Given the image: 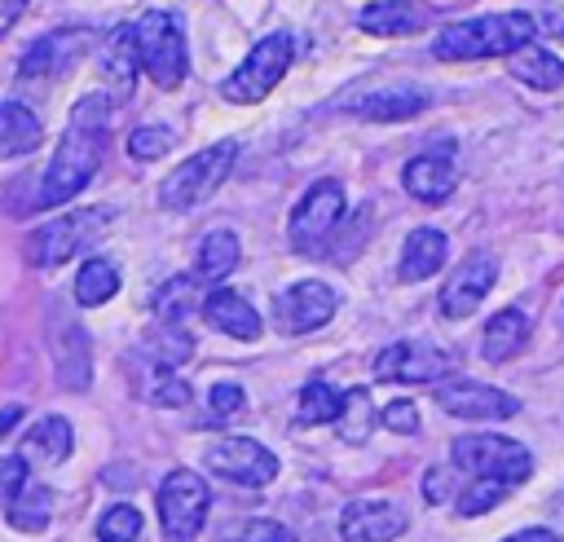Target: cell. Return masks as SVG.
Masks as SVG:
<instances>
[{
    "instance_id": "d4e9b609",
    "label": "cell",
    "mask_w": 564,
    "mask_h": 542,
    "mask_svg": "<svg viewBox=\"0 0 564 542\" xmlns=\"http://www.w3.org/2000/svg\"><path fill=\"white\" fill-rule=\"evenodd\" d=\"M238 256H242V247H238L234 229H212V234H203V242H198L194 278H198L203 286H216V282H225V278L238 269Z\"/></svg>"
},
{
    "instance_id": "8992f818",
    "label": "cell",
    "mask_w": 564,
    "mask_h": 542,
    "mask_svg": "<svg viewBox=\"0 0 564 542\" xmlns=\"http://www.w3.org/2000/svg\"><path fill=\"white\" fill-rule=\"evenodd\" d=\"M449 458L458 471L467 476H485V480H507L511 489L529 480L533 471V458L520 441H507V436H494V432H471V436H458L449 445Z\"/></svg>"
},
{
    "instance_id": "277c9868",
    "label": "cell",
    "mask_w": 564,
    "mask_h": 542,
    "mask_svg": "<svg viewBox=\"0 0 564 542\" xmlns=\"http://www.w3.org/2000/svg\"><path fill=\"white\" fill-rule=\"evenodd\" d=\"M238 163V141H216L198 154H189L176 172L163 176L159 185V203L167 212H185V207H198L203 198H212V189H220V181L229 176V167Z\"/></svg>"
},
{
    "instance_id": "ee69618b",
    "label": "cell",
    "mask_w": 564,
    "mask_h": 542,
    "mask_svg": "<svg viewBox=\"0 0 564 542\" xmlns=\"http://www.w3.org/2000/svg\"><path fill=\"white\" fill-rule=\"evenodd\" d=\"M26 4H31V0H0V40H4V35H9V26L26 13Z\"/></svg>"
},
{
    "instance_id": "bcb514c9",
    "label": "cell",
    "mask_w": 564,
    "mask_h": 542,
    "mask_svg": "<svg viewBox=\"0 0 564 542\" xmlns=\"http://www.w3.org/2000/svg\"><path fill=\"white\" fill-rule=\"evenodd\" d=\"M538 22H542L538 31H551V35H564V9H551V13H542Z\"/></svg>"
},
{
    "instance_id": "30bf717a",
    "label": "cell",
    "mask_w": 564,
    "mask_h": 542,
    "mask_svg": "<svg viewBox=\"0 0 564 542\" xmlns=\"http://www.w3.org/2000/svg\"><path fill=\"white\" fill-rule=\"evenodd\" d=\"M203 467L229 485H242V489H264L273 476H278V454L264 449L260 441L251 436H225V441H212L203 449Z\"/></svg>"
},
{
    "instance_id": "4dcf8cb0",
    "label": "cell",
    "mask_w": 564,
    "mask_h": 542,
    "mask_svg": "<svg viewBox=\"0 0 564 542\" xmlns=\"http://www.w3.org/2000/svg\"><path fill=\"white\" fill-rule=\"evenodd\" d=\"M145 353L159 361V370H176L181 361L194 357V339L185 335L181 322H159V326L145 335Z\"/></svg>"
},
{
    "instance_id": "7402d4cb",
    "label": "cell",
    "mask_w": 564,
    "mask_h": 542,
    "mask_svg": "<svg viewBox=\"0 0 564 542\" xmlns=\"http://www.w3.org/2000/svg\"><path fill=\"white\" fill-rule=\"evenodd\" d=\"M529 317L520 313V308H498L489 322H485V335H480V357L485 361H494V366H502V361H511L524 344H529Z\"/></svg>"
},
{
    "instance_id": "d6986e66",
    "label": "cell",
    "mask_w": 564,
    "mask_h": 542,
    "mask_svg": "<svg viewBox=\"0 0 564 542\" xmlns=\"http://www.w3.org/2000/svg\"><path fill=\"white\" fill-rule=\"evenodd\" d=\"M203 317H207L212 330H220V335H229V339H247V344L260 339V330H264V322H260V313L251 308V300L238 295V291H229V286L203 295Z\"/></svg>"
},
{
    "instance_id": "e575fe53",
    "label": "cell",
    "mask_w": 564,
    "mask_h": 542,
    "mask_svg": "<svg viewBox=\"0 0 564 542\" xmlns=\"http://www.w3.org/2000/svg\"><path fill=\"white\" fill-rule=\"evenodd\" d=\"M507 494H511V485H507V480H485V476H471V485H463V489H458L454 507H458V516H463V520H471V516L494 511V507H498Z\"/></svg>"
},
{
    "instance_id": "44dd1931",
    "label": "cell",
    "mask_w": 564,
    "mask_h": 542,
    "mask_svg": "<svg viewBox=\"0 0 564 542\" xmlns=\"http://www.w3.org/2000/svg\"><path fill=\"white\" fill-rule=\"evenodd\" d=\"M445 256H449V238H445L441 229H414V234L405 238V247H401L397 278H401V282H423V278L441 273Z\"/></svg>"
},
{
    "instance_id": "9c48e42d",
    "label": "cell",
    "mask_w": 564,
    "mask_h": 542,
    "mask_svg": "<svg viewBox=\"0 0 564 542\" xmlns=\"http://www.w3.org/2000/svg\"><path fill=\"white\" fill-rule=\"evenodd\" d=\"M339 220H344V185L330 176L313 181L286 220V242L300 256H317V251H326V238L335 234Z\"/></svg>"
},
{
    "instance_id": "7bdbcfd3",
    "label": "cell",
    "mask_w": 564,
    "mask_h": 542,
    "mask_svg": "<svg viewBox=\"0 0 564 542\" xmlns=\"http://www.w3.org/2000/svg\"><path fill=\"white\" fill-rule=\"evenodd\" d=\"M423 498H427V502H449V498H458L445 467H432V471L423 476Z\"/></svg>"
},
{
    "instance_id": "f6af8a7d",
    "label": "cell",
    "mask_w": 564,
    "mask_h": 542,
    "mask_svg": "<svg viewBox=\"0 0 564 542\" xmlns=\"http://www.w3.org/2000/svg\"><path fill=\"white\" fill-rule=\"evenodd\" d=\"M502 542H564L555 529H520V533H511V538H502Z\"/></svg>"
},
{
    "instance_id": "ac0fdd59",
    "label": "cell",
    "mask_w": 564,
    "mask_h": 542,
    "mask_svg": "<svg viewBox=\"0 0 564 542\" xmlns=\"http://www.w3.org/2000/svg\"><path fill=\"white\" fill-rule=\"evenodd\" d=\"M101 75H106V88L115 101H128L132 97V84H137V71H141V53H137V31L132 22L128 26H115L106 40H101Z\"/></svg>"
},
{
    "instance_id": "3957f363",
    "label": "cell",
    "mask_w": 564,
    "mask_h": 542,
    "mask_svg": "<svg viewBox=\"0 0 564 542\" xmlns=\"http://www.w3.org/2000/svg\"><path fill=\"white\" fill-rule=\"evenodd\" d=\"M137 31V53H141V71L159 84V88H181L185 71H189V48H185V26L176 13L150 9L132 22Z\"/></svg>"
},
{
    "instance_id": "4fadbf2b",
    "label": "cell",
    "mask_w": 564,
    "mask_h": 542,
    "mask_svg": "<svg viewBox=\"0 0 564 542\" xmlns=\"http://www.w3.org/2000/svg\"><path fill=\"white\" fill-rule=\"evenodd\" d=\"M88 48H93V31H88V26H57V31L40 35V40L22 53L18 79H22V84H31V79H57V75H66Z\"/></svg>"
},
{
    "instance_id": "2e32d148",
    "label": "cell",
    "mask_w": 564,
    "mask_h": 542,
    "mask_svg": "<svg viewBox=\"0 0 564 542\" xmlns=\"http://www.w3.org/2000/svg\"><path fill=\"white\" fill-rule=\"evenodd\" d=\"M48 353H53V366H57L62 388L84 392V388H88V379H93V348H88V330H84L75 317L53 313V322H48Z\"/></svg>"
},
{
    "instance_id": "e0dca14e",
    "label": "cell",
    "mask_w": 564,
    "mask_h": 542,
    "mask_svg": "<svg viewBox=\"0 0 564 542\" xmlns=\"http://www.w3.org/2000/svg\"><path fill=\"white\" fill-rule=\"evenodd\" d=\"M405 533V511L383 498H352L339 511V538L344 542H392Z\"/></svg>"
},
{
    "instance_id": "60d3db41",
    "label": "cell",
    "mask_w": 564,
    "mask_h": 542,
    "mask_svg": "<svg viewBox=\"0 0 564 542\" xmlns=\"http://www.w3.org/2000/svg\"><path fill=\"white\" fill-rule=\"evenodd\" d=\"M150 401H154V405H185V401H189V383H185V379H176L172 370H159Z\"/></svg>"
},
{
    "instance_id": "52a82bcc",
    "label": "cell",
    "mask_w": 564,
    "mask_h": 542,
    "mask_svg": "<svg viewBox=\"0 0 564 542\" xmlns=\"http://www.w3.org/2000/svg\"><path fill=\"white\" fill-rule=\"evenodd\" d=\"M291 53H295V44H291L286 31L264 35V40L247 53V62H242L234 75L220 79V97L234 101V106H256V101H264V97L278 88V79L286 75Z\"/></svg>"
},
{
    "instance_id": "5b68a950",
    "label": "cell",
    "mask_w": 564,
    "mask_h": 542,
    "mask_svg": "<svg viewBox=\"0 0 564 542\" xmlns=\"http://www.w3.org/2000/svg\"><path fill=\"white\" fill-rule=\"evenodd\" d=\"M115 220L110 207H75L48 225H40L31 238H26V260L35 269H57L66 264L70 256H79L88 242H97V234Z\"/></svg>"
},
{
    "instance_id": "f546056e",
    "label": "cell",
    "mask_w": 564,
    "mask_h": 542,
    "mask_svg": "<svg viewBox=\"0 0 564 542\" xmlns=\"http://www.w3.org/2000/svg\"><path fill=\"white\" fill-rule=\"evenodd\" d=\"M4 516H9V524H13L18 533H44L48 520H53V494H48L44 485H26V489L4 507Z\"/></svg>"
},
{
    "instance_id": "ab89813d",
    "label": "cell",
    "mask_w": 564,
    "mask_h": 542,
    "mask_svg": "<svg viewBox=\"0 0 564 542\" xmlns=\"http://www.w3.org/2000/svg\"><path fill=\"white\" fill-rule=\"evenodd\" d=\"M242 542H300L282 520H269V516H251L242 524Z\"/></svg>"
},
{
    "instance_id": "d590c367",
    "label": "cell",
    "mask_w": 564,
    "mask_h": 542,
    "mask_svg": "<svg viewBox=\"0 0 564 542\" xmlns=\"http://www.w3.org/2000/svg\"><path fill=\"white\" fill-rule=\"evenodd\" d=\"M172 141H176L172 128H163V123H145V128H137V132L128 137V154H132L137 163H154V159H163V154L172 150Z\"/></svg>"
},
{
    "instance_id": "83f0119b",
    "label": "cell",
    "mask_w": 564,
    "mask_h": 542,
    "mask_svg": "<svg viewBox=\"0 0 564 542\" xmlns=\"http://www.w3.org/2000/svg\"><path fill=\"white\" fill-rule=\"evenodd\" d=\"M115 295H119V264L106 260V256L84 260L79 273H75V304L79 308H97V304H106Z\"/></svg>"
},
{
    "instance_id": "1f68e13d",
    "label": "cell",
    "mask_w": 564,
    "mask_h": 542,
    "mask_svg": "<svg viewBox=\"0 0 564 542\" xmlns=\"http://www.w3.org/2000/svg\"><path fill=\"white\" fill-rule=\"evenodd\" d=\"M339 410H344V392H335L326 379H308V383L300 388L295 419H300L304 427H313V423H335Z\"/></svg>"
},
{
    "instance_id": "7dc6e473",
    "label": "cell",
    "mask_w": 564,
    "mask_h": 542,
    "mask_svg": "<svg viewBox=\"0 0 564 542\" xmlns=\"http://www.w3.org/2000/svg\"><path fill=\"white\" fill-rule=\"evenodd\" d=\"M18 419H22V405H4V410H0V436H4V432H13V427H18Z\"/></svg>"
},
{
    "instance_id": "484cf974",
    "label": "cell",
    "mask_w": 564,
    "mask_h": 542,
    "mask_svg": "<svg viewBox=\"0 0 564 542\" xmlns=\"http://www.w3.org/2000/svg\"><path fill=\"white\" fill-rule=\"evenodd\" d=\"M507 71L520 79V84H529V88H538V93H555L560 84H564V62L551 53V48H542V44H524V48H516L511 57H507Z\"/></svg>"
},
{
    "instance_id": "f1b7e54d",
    "label": "cell",
    "mask_w": 564,
    "mask_h": 542,
    "mask_svg": "<svg viewBox=\"0 0 564 542\" xmlns=\"http://www.w3.org/2000/svg\"><path fill=\"white\" fill-rule=\"evenodd\" d=\"M427 106V97L419 88H392V93H370L361 101H352V110L361 119H379V123H392V119H410Z\"/></svg>"
},
{
    "instance_id": "7c38bea8",
    "label": "cell",
    "mask_w": 564,
    "mask_h": 542,
    "mask_svg": "<svg viewBox=\"0 0 564 542\" xmlns=\"http://www.w3.org/2000/svg\"><path fill=\"white\" fill-rule=\"evenodd\" d=\"M432 397L449 419H467V423H494V419L520 414V397H511L494 383H476V379H445V383H436Z\"/></svg>"
},
{
    "instance_id": "603a6c76",
    "label": "cell",
    "mask_w": 564,
    "mask_h": 542,
    "mask_svg": "<svg viewBox=\"0 0 564 542\" xmlns=\"http://www.w3.org/2000/svg\"><path fill=\"white\" fill-rule=\"evenodd\" d=\"M357 22L370 35H414L427 26V9H419L410 0H375L357 13Z\"/></svg>"
},
{
    "instance_id": "7a4b0ae2",
    "label": "cell",
    "mask_w": 564,
    "mask_h": 542,
    "mask_svg": "<svg viewBox=\"0 0 564 542\" xmlns=\"http://www.w3.org/2000/svg\"><path fill=\"white\" fill-rule=\"evenodd\" d=\"M538 35L533 13H485V18H463L441 26L432 40V53L441 62H476V57H511Z\"/></svg>"
},
{
    "instance_id": "836d02e7",
    "label": "cell",
    "mask_w": 564,
    "mask_h": 542,
    "mask_svg": "<svg viewBox=\"0 0 564 542\" xmlns=\"http://www.w3.org/2000/svg\"><path fill=\"white\" fill-rule=\"evenodd\" d=\"M198 286H203L198 278H172V282H163L159 295H154V317L159 322H185L189 308H203Z\"/></svg>"
},
{
    "instance_id": "8fae6325",
    "label": "cell",
    "mask_w": 564,
    "mask_h": 542,
    "mask_svg": "<svg viewBox=\"0 0 564 542\" xmlns=\"http://www.w3.org/2000/svg\"><path fill=\"white\" fill-rule=\"evenodd\" d=\"M335 308H339L335 286H326L317 278H304V282L278 291V300H273V326L282 335H308V330L326 326L335 317Z\"/></svg>"
},
{
    "instance_id": "b9f144b4",
    "label": "cell",
    "mask_w": 564,
    "mask_h": 542,
    "mask_svg": "<svg viewBox=\"0 0 564 542\" xmlns=\"http://www.w3.org/2000/svg\"><path fill=\"white\" fill-rule=\"evenodd\" d=\"M379 423L388 427V432H401V436H414L419 432V410L410 405V401H392L383 414H379Z\"/></svg>"
},
{
    "instance_id": "ffe728a7",
    "label": "cell",
    "mask_w": 564,
    "mask_h": 542,
    "mask_svg": "<svg viewBox=\"0 0 564 542\" xmlns=\"http://www.w3.org/2000/svg\"><path fill=\"white\" fill-rule=\"evenodd\" d=\"M401 185H405L410 198L436 207L458 189V167L449 159H441V154H419V159H410L401 167Z\"/></svg>"
},
{
    "instance_id": "74e56055",
    "label": "cell",
    "mask_w": 564,
    "mask_h": 542,
    "mask_svg": "<svg viewBox=\"0 0 564 542\" xmlns=\"http://www.w3.org/2000/svg\"><path fill=\"white\" fill-rule=\"evenodd\" d=\"M242 405H247V392L238 388V383H212V392H207V414H212V423H229L234 414H242Z\"/></svg>"
},
{
    "instance_id": "4316f807",
    "label": "cell",
    "mask_w": 564,
    "mask_h": 542,
    "mask_svg": "<svg viewBox=\"0 0 564 542\" xmlns=\"http://www.w3.org/2000/svg\"><path fill=\"white\" fill-rule=\"evenodd\" d=\"M40 141H44L40 115L26 110L22 101H0V159L31 154V150H40Z\"/></svg>"
},
{
    "instance_id": "cb8c5ba5",
    "label": "cell",
    "mask_w": 564,
    "mask_h": 542,
    "mask_svg": "<svg viewBox=\"0 0 564 542\" xmlns=\"http://www.w3.org/2000/svg\"><path fill=\"white\" fill-rule=\"evenodd\" d=\"M70 454V423L62 414H44L26 436H22V458L31 467H57Z\"/></svg>"
},
{
    "instance_id": "6da1fadb",
    "label": "cell",
    "mask_w": 564,
    "mask_h": 542,
    "mask_svg": "<svg viewBox=\"0 0 564 542\" xmlns=\"http://www.w3.org/2000/svg\"><path fill=\"white\" fill-rule=\"evenodd\" d=\"M106 123H110V101L101 93H88L75 101L70 123H66V132L44 167V181L35 189V207H62L97 176L101 154H106Z\"/></svg>"
},
{
    "instance_id": "9a60e30c",
    "label": "cell",
    "mask_w": 564,
    "mask_h": 542,
    "mask_svg": "<svg viewBox=\"0 0 564 542\" xmlns=\"http://www.w3.org/2000/svg\"><path fill=\"white\" fill-rule=\"evenodd\" d=\"M494 282H498V256H494V251H471V256H463L458 269L445 278L436 304H441L445 317H467V313L480 308V300L494 291Z\"/></svg>"
},
{
    "instance_id": "8d00e7d4",
    "label": "cell",
    "mask_w": 564,
    "mask_h": 542,
    "mask_svg": "<svg viewBox=\"0 0 564 542\" xmlns=\"http://www.w3.org/2000/svg\"><path fill=\"white\" fill-rule=\"evenodd\" d=\"M137 533H141V511L128 507V502L110 507V511L97 520V538H101V542H137Z\"/></svg>"
},
{
    "instance_id": "d6a6232c",
    "label": "cell",
    "mask_w": 564,
    "mask_h": 542,
    "mask_svg": "<svg viewBox=\"0 0 564 542\" xmlns=\"http://www.w3.org/2000/svg\"><path fill=\"white\" fill-rule=\"evenodd\" d=\"M375 423H379V419H375V405H370V388H348V392H344V410H339V419H335L339 441L361 445Z\"/></svg>"
},
{
    "instance_id": "5bb4252c",
    "label": "cell",
    "mask_w": 564,
    "mask_h": 542,
    "mask_svg": "<svg viewBox=\"0 0 564 542\" xmlns=\"http://www.w3.org/2000/svg\"><path fill=\"white\" fill-rule=\"evenodd\" d=\"M454 370V353L419 339H397L375 357V379L383 383H432Z\"/></svg>"
},
{
    "instance_id": "ba28073f",
    "label": "cell",
    "mask_w": 564,
    "mask_h": 542,
    "mask_svg": "<svg viewBox=\"0 0 564 542\" xmlns=\"http://www.w3.org/2000/svg\"><path fill=\"white\" fill-rule=\"evenodd\" d=\"M154 502H159L163 538H167V542H194V538H198V529H203V520H207L212 489L203 485V476H198V471L176 467V471H167V476H163V485H159Z\"/></svg>"
},
{
    "instance_id": "f35d334b",
    "label": "cell",
    "mask_w": 564,
    "mask_h": 542,
    "mask_svg": "<svg viewBox=\"0 0 564 542\" xmlns=\"http://www.w3.org/2000/svg\"><path fill=\"white\" fill-rule=\"evenodd\" d=\"M26 471H31V463L22 454H4L0 458V507H9L26 489Z\"/></svg>"
}]
</instances>
